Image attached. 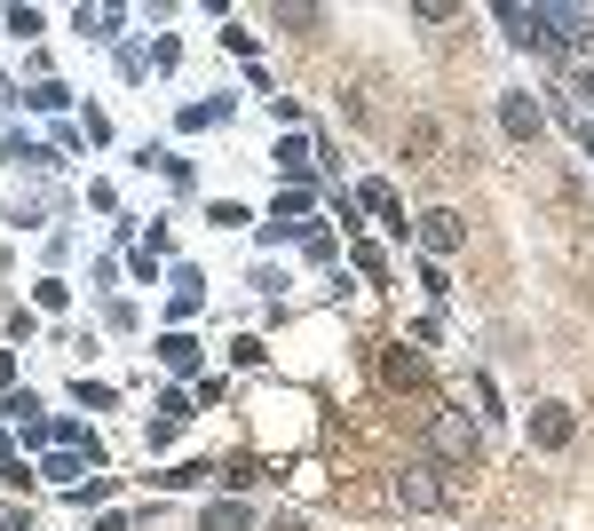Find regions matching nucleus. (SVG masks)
<instances>
[{"label": "nucleus", "mask_w": 594, "mask_h": 531, "mask_svg": "<svg viewBox=\"0 0 594 531\" xmlns=\"http://www.w3.org/2000/svg\"><path fill=\"white\" fill-rule=\"evenodd\" d=\"M571 437H579L571 405H539V413H531V445H539V452H563Z\"/></svg>", "instance_id": "obj_4"}, {"label": "nucleus", "mask_w": 594, "mask_h": 531, "mask_svg": "<svg viewBox=\"0 0 594 531\" xmlns=\"http://www.w3.org/2000/svg\"><path fill=\"white\" fill-rule=\"evenodd\" d=\"M167 302H175V317H190L198 302H207V285H198V270H175V294H167Z\"/></svg>", "instance_id": "obj_15"}, {"label": "nucleus", "mask_w": 594, "mask_h": 531, "mask_svg": "<svg viewBox=\"0 0 594 531\" xmlns=\"http://www.w3.org/2000/svg\"><path fill=\"white\" fill-rule=\"evenodd\" d=\"M246 523H254L246 500H207V516H198V531H246Z\"/></svg>", "instance_id": "obj_10"}, {"label": "nucleus", "mask_w": 594, "mask_h": 531, "mask_svg": "<svg viewBox=\"0 0 594 531\" xmlns=\"http://www.w3.org/2000/svg\"><path fill=\"white\" fill-rule=\"evenodd\" d=\"M40 476H48V485H64V492H72V485H80L87 468H80V452H72V445H56V452H48V468H40Z\"/></svg>", "instance_id": "obj_12"}, {"label": "nucleus", "mask_w": 594, "mask_h": 531, "mask_svg": "<svg viewBox=\"0 0 594 531\" xmlns=\"http://www.w3.org/2000/svg\"><path fill=\"white\" fill-rule=\"evenodd\" d=\"M579 95H586V104H594V72H579Z\"/></svg>", "instance_id": "obj_20"}, {"label": "nucleus", "mask_w": 594, "mask_h": 531, "mask_svg": "<svg viewBox=\"0 0 594 531\" xmlns=\"http://www.w3.org/2000/svg\"><path fill=\"white\" fill-rule=\"evenodd\" d=\"M381 373H388V389H428V357H420V350H405V342L381 357Z\"/></svg>", "instance_id": "obj_7"}, {"label": "nucleus", "mask_w": 594, "mask_h": 531, "mask_svg": "<svg viewBox=\"0 0 594 531\" xmlns=\"http://www.w3.org/2000/svg\"><path fill=\"white\" fill-rule=\"evenodd\" d=\"M500 127H508L515 143H539V127H548V119H539V104L515 87V95H500Z\"/></svg>", "instance_id": "obj_5"}, {"label": "nucleus", "mask_w": 594, "mask_h": 531, "mask_svg": "<svg viewBox=\"0 0 594 531\" xmlns=\"http://www.w3.org/2000/svg\"><path fill=\"white\" fill-rule=\"evenodd\" d=\"M357 207L388 215V230H405V207H396V190H388V183H365V190H357Z\"/></svg>", "instance_id": "obj_13"}, {"label": "nucleus", "mask_w": 594, "mask_h": 531, "mask_svg": "<svg viewBox=\"0 0 594 531\" xmlns=\"http://www.w3.org/2000/svg\"><path fill=\"white\" fill-rule=\"evenodd\" d=\"M586 152H594V119H586Z\"/></svg>", "instance_id": "obj_21"}, {"label": "nucleus", "mask_w": 594, "mask_h": 531, "mask_svg": "<svg viewBox=\"0 0 594 531\" xmlns=\"http://www.w3.org/2000/svg\"><path fill=\"white\" fill-rule=\"evenodd\" d=\"M159 365H167V373H198V342H190V333H167V342H159Z\"/></svg>", "instance_id": "obj_11"}, {"label": "nucleus", "mask_w": 594, "mask_h": 531, "mask_svg": "<svg viewBox=\"0 0 594 531\" xmlns=\"http://www.w3.org/2000/svg\"><path fill=\"white\" fill-rule=\"evenodd\" d=\"M428 445H436L444 460H476V452H483V428H476L468 413H436V420H428Z\"/></svg>", "instance_id": "obj_2"}, {"label": "nucleus", "mask_w": 594, "mask_h": 531, "mask_svg": "<svg viewBox=\"0 0 594 531\" xmlns=\"http://www.w3.org/2000/svg\"><path fill=\"white\" fill-rule=\"evenodd\" d=\"M0 24H9V17H0Z\"/></svg>", "instance_id": "obj_22"}, {"label": "nucleus", "mask_w": 594, "mask_h": 531, "mask_svg": "<svg viewBox=\"0 0 594 531\" xmlns=\"http://www.w3.org/2000/svg\"><path fill=\"white\" fill-rule=\"evenodd\" d=\"M388 500L405 508V516H436V508L452 500V492L436 485V468H396V476H388Z\"/></svg>", "instance_id": "obj_1"}, {"label": "nucleus", "mask_w": 594, "mask_h": 531, "mask_svg": "<svg viewBox=\"0 0 594 531\" xmlns=\"http://www.w3.org/2000/svg\"><path fill=\"white\" fill-rule=\"evenodd\" d=\"M190 405H198V397H183V389H175V397H159V405H152V452H159V445H175V437H183V420H190Z\"/></svg>", "instance_id": "obj_8"}, {"label": "nucleus", "mask_w": 594, "mask_h": 531, "mask_svg": "<svg viewBox=\"0 0 594 531\" xmlns=\"http://www.w3.org/2000/svg\"><path fill=\"white\" fill-rule=\"evenodd\" d=\"M270 531H302V516H278V523H270Z\"/></svg>", "instance_id": "obj_19"}, {"label": "nucleus", "mask_w": 594, "mask_h": 531, "mask_svg": "<svg viewBox=\"0 0 594 531\" xmlns=\"http://www.w3.org/2000/svg\"><path fill=\"white\" fill-rule=\"evenodd\" d=\"M32 104H40V112H64V104H72V87H56V80H40V87H32Z\"/></svg>", "instance_id": "obj_16"}, {"label": "nucleus", "mask_w": 594, "mask_h": 531, "mask_svg": "<svg viewBox=\"0 0 594 531\" xmlns=\"http://www.w3.org/2000/svg\"><path fill=\"white\" fill-rule=\"evenodd\" d=\"M278 167H285L293 183L310 190V167H317V143H310V135H285V143H278Z\"/></svg>", "instance_id": "obj_9"}, {"label": "nucleus", "mask_w": 594, "mask_h": 531, "mask_svg": "<svg viewBox=\"0 0 594 531\" xmlns=\"http://www.w3.org/2000/svg\"><path fill=\"white\" fill-rule=\"evenodd\" d=\"M586 32H594V17H586V9H555V48H579Z\"/></svg>", "instance_id": "obj_14"}, {"label": "nucleus", "mask_w": 594, "mask_h": 531, "mask_svg": "<svg viewBox=\"0 0 594 531\" xmlns=\"http://www.w3.org/2000/svg\"><path fill=\"white\" fill-rule=\"evenodd\" d=\"M9 381H17V357H0V405H9Z\"/></svg>", "instance_id": "obj_18"}, {"label": "nucleus", "mask_w": 594, "mask_h": 531, "mask_svg": "<svg viewBox=\"0 0 594 531\" xmlns=\"http://www.w3.org/2000/svg\"><path fill=\"white\" fill-rule=\"evenodd\" d=\"M460 238H468V230H460V215H452V207L420 215V247H428V254H460Z\"/></svg>", "instance_id": "obj_6"}, {"label": "nucleus", "mask_w": 594, "mask_h": 531, "mask_svg": "<svg viewBox=\"0 0 594 531\" xmlns=\"http://www.w3.org/2000/svg\"><path fill=\"white\" fill-rule=\"evenodd\" d=\"M222 112H230V104H222V95H215V104H190V112H183V127H215Z\"/></svg>", "instance_id": "obj_17"}, {"label": "nucleus", "mask_w": 594, "mask_h": 531, "mask_svg": "<svg viewBox=\"0 0 594 531\" xmlns=\"http://www.w3.org/2000/svg\"><path fill=\"white\" fill-rule=\"evenodd\" d=\"M500 24H508V40H523V48H555V9H500Z\"/></svg>", "instance_id": "obj_3"}]
</instances>
